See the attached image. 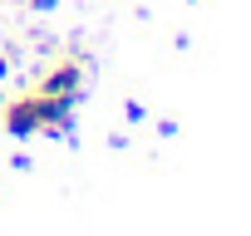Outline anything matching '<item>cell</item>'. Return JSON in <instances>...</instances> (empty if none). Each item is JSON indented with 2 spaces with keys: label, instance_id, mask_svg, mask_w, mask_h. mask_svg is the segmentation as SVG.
<instances>
[{
  "label": "cell",
  "instance_id": "obj_3",
  "mask_svg": "<svg viewBox=\"0 0 251 236\" xmlns=\"http://www.w3.org/2000/svg\"><path fill=\"white\" fill-rule=\"evenodd\" d=\"M59 5V0H35V10H54Z\"/></svg>",
  "mask_w": 251,
  "mask_h": 236
},
{
  "label": "cell",
  "instance_id": "obj_2",
  "mask_svg": "<svg viewBox=\"0 0 251 236\" xmlns=\"http://www.w3.org/2000/svg\"><path fill=\"white\" fill-rule=\"evenodd\" d=\"M79 84H84V69H79L74 59H64V64H54V69L45 74L40 94H79Z\"/></svg>",
  "mask_w": 251,
  "mask_h": 236
},
{
  "label": "cell",
  "instance_id": "obj_1",
  "mask_svg": "<svg viewBox=\"0 0 251 236\" xmlns=\"http://www.w3.org/2000/svg\"><path fill=\"white\" fill-rule=\"evenodd\" d=\"M40 128H45V103H40V94L15 98V103L5 108V133H10V138H30V133H40Z\"/></svg>",
  "mask_w": 251,
  "mask_h": 236
}]
</instances>
